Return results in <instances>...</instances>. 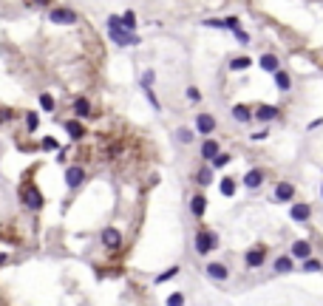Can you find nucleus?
Instances as JSON below:
<instances>
[{"label": "nucleus", "mask_w": 323, "mask_h": 306, "mask_svg": "<svg viewBox=\"0 0 323 306\" xmlns=\"http://www.w3.org/2000/svg\"><path fill=\"white\" fill-rule=\"evenodd\" d=\"M196 182H199V184H210V182H213V170H210V167H201L199 176H196Z\"/></svg>", "instance_id": "obj_25"}, {"label": "nucleus", "mask_w": 323, "mask_h": 306, "mask_svg": "<svg viewBox=\"0 0 323 306\" xmlns=\"http://www.w3.org/2000/svg\"><path fill=\"white\" fill-rule=\"evenodd\" d=\"M43 150H57V139L46 136V139H43Z\"/></svg>", "instance_id": "obj_33"}, {"label": "nucleus", "mask_w": 323, "mask_h": 306, "mask_svg": "<svg viewBox=\"0 0 323 306\" xmlns=\"http://www.w3.org/2000/svg\"><path fill=\"white\" fill-rule=\"evenodd\" d=\"M261 182H264V173H261V170H250V173L244 176V184H247V187H258Z\"/></svg>", "instance_id": "obj_21"}, {"label": "nucleus", "mask_w": 323, "mask_h": 306, "mask_svg": "<svg viewBox=\"0 0 323 306\" xmlns=\"http://www.w3.org/2000/svg\"><path fill=\"white\" fill-rule=\"evenodd\" d=\"M40 105H43V111H54V97L51 94H40Z\"/></svg>", "instance_id": "obj_30"}, {"label": "nucleus", "mask_w": 323, "mask_h": 306, "mask_svg": "<svg viewBox=\"0 0 323 306\" xmlns=\"http://www.w3.org/2000/svg\"><path fill=\"white\" fill-rule=\"evenodd\" d=\"M216 153H219V142L216 139H207L204 145H201V156H204V159H213Z\"/></svg>", "instance_id": "obj_20"}, {"label": "nucleus", "mask_w": 323, "mask_h": 306, "mask_svg": "<svg viewBox=\"0 0 323 306\" xmlns=\"http://www.w3.org/2000/svg\"><path fill=\"white\" fill-rule=\"evenodd\" d=\"M179 275V267H170L167 272H162V275L156 278V283H165V281H170V278H176Z\"/></svg>", "instance_id": "obj_29"}, {"label": "nucleus", "mask_w": 323, "mask_h": 306, "mask_svg": "<svg viewBox=\"0 0 323 306\" xmlns=\"http://www.w3.org/2000/svg\"><path fill=\"white\" fill-rule=\"evenodd\" d=\"M196 130H199V134H213L216 119L210 117V114H199V117H196Z\"/></svg>", "instance_id": "obj_8"}, {"label": "nucleus", "mask_w": 323, "mask_h": 306, "mask_svg": "<svg viewBox=\"0 0 323 306\" xmlns=\"http://www.w3.org/2000/svg\"><path fill=\"white\" fill-rule=\"evenodd\" d=\"M12 119V111L9 108H0V122H9Z\"/></svg>", "instance_id": "obj_37"}, {"label": "nucleus", "mask_w": 323, "mask_h": 306, "mask_svg": "<svg viewBox=\"0 0 323 306\" xmlns=\"http://www.w3.org/2000/svg\"><path fill=\"white\" fill-rule=\"evenodd\" d=\"M250 65H252V60H250V57H235V60L230 62V68H232V71H247Z\"/></svg>", "instance_id": "obj_23"}, {"label": "nucleus", "mask_w": 323, "mask_h": 306, "mask_svg": "<svg viewBox=\"0 0 323 306\" xmlns=\"http://www.w3.org/2000/svg\"><path fill=\"white\" fill-rule=\"evenodd\" d=\"M224 29H238V17H227L224 20Z\"/></svg>", "instance_id": "obj_38"}, {"label": "nucleus", "mask_w": 323, "mask_h": 306, "mask_svg": "<svg viewBox=\"0 0 323 306\" xmlns=\"http://www.w3.org/2000/svg\"><path fill=\"white\" fill-rule=\"evenodd\" d=\"M232 119H238V122H250L252 114H250L247 105H235V108H232Z\"/></svg>", "instance_id": "obj_18"}, {"label": "nucleus", "mask_w": 323, "mask_h": 306, "mask_svg": "<svg viewBox=\"0 0 323 306\" xmlns=\"http://www.w3.org/2000/svg\"><path fill=\"white\" fill-rule=\"evenodd\" d=\"M179 303H184V295H170V298H167V306H179Z\"/></svg>", "instance_id": "obj_34"}, {"label": "nucleus", "mask_w": 323, "mask_h": 306, "mask_svg": "<svg viewBox=\"0 0 323 306\" xmlns=\"http://www.w3.org/2000/svg\"><path fill=\"white\" fill-rule=\"evenodd\" d=\"M292 196H295V187L289 182H281L278 187H275V199H278V202H289Z\"/></svg>", "instance_id": "obj_10"}, {"label": "nucleus", "mask_w": 323, "mask_h": 306, "mask_svg": "<svg viewBox=\"0 0 323 306\" xmlns=\"http://www.w3.org/2000/svg\"><path fill=\"white\" fill-rule=\"evenodd\" d=\"M119 26H122V29H128V31H134L136 29V14L134 12H125L122 17H119Z\"/></svg>", "instance_id": "obj_22"}, {"label": "nucleus", "mask_w": 323, "mask_h": 306, "mask_svg": "<svg viewBox=\"0 0 323 306\" xmlns=\"http://www.w3.org/2000/svg\"><path fill=\"white\" fill-rule=\"evenodd\" d=\"M49 20L57 26H71V23H77V12H71V9H66V6H57V9H51Z\"/></svg>", "instance_id": "obj_4"}, {"label": "nucleus", "mask_w": 323, "mask_h": 306, "mask_svg": "<svg viewBox=\"0 0 323 306\" xmlns=\"http://www.w3.org/2000/svg\"><path fill=\"white\" fill-rule=\"evenodd\" d=\"M213 162H216V167H224V165H230V156L227 153H216Z\"/></svg>", "instance_id": "obj_31"}, {"label": "nucleus", "mask_w": 323, "mask_h": 306, "mask_svg": "<svg viewBox=\"0 0 323 306\" xmlns=\"http://www.w3.org/2000/svg\"><path fill=\"white\" fill-rule=\"evenodd\" d=\"M187 99H193V102H199V99H201V94L196 91V88H187Z\"/></svg>", "instance_id": "obj_39"}, {"label": "nucleus", "mask_w": 323, "mask_h": 306, "mask_svg": "<svg viewBox=\"0 0 323 306\" xmlns=\"http://www.w3.org/2000/svg\"><path fill=\"white\" fill-rule=\"evenodd\" d=\"M275 270H278V272H289V270H292V258H284V255H281L278 261H275Z\"/></svg>", "instance_id": "obj_26"}, {"label": "nucleus", "mask_w": 323, "mask_h": 306, "mask_svg": "<svg viewBox=\"0 0 323 306\" xmlns=\"http://www.w3.org/2000/svg\"><path fill=\"white\" fill-rule=\"evenodd\" d=\"M20 202H23L29 210L43 207V196H40V190H37L34 184H23V187H20Z\"/></svg>", "instance_id": "obj_2"}, {"label": "nucleus", "mask_w": 323, "mask_h": 306, "mask_svg": "<svg viewBox=\"0 0 323 306\" xmlns=\"http://www.w3.org/2000/svg\"><path fill=\"white\" fill-rule=\"evenodd\" d=\"M82 182H85V170H82L79 165H71V167L66 170V184L74 190V187H79Z\"/></svg>", "instance_id": "obj_5"}, {"label": "nucleus", "mask_w": 323, "mask_h": 306, "mask_svg": "<svg viewBox=\"0 0 323 306\" xmlns=\"http://www.w3.org/2000/svg\"><path fill=\"white\" fill-rule=\"evenodd\" d=\"M275 74V82H278V91H289L292 88V80H289L287 71H272Z\"/></svg>", "instance_id": "obj_16"}, {"label": "nucleus", "mask_w": 323, "mask_h": 306, "mask_svg": "<svg viewBox=\"0 0 323 306\" xmlns=\"http://www.w3.org/2000/svg\"><path fill=\"white\" fill-rule=\"evenodd\" d=\"M304 270L306 272H320L323 267H320V261H315V258H304Z\"/></svg>", "instance_id": "obj_27"}, {"label": "nucleus", "mask_w": 323, "mask_h": 306, "mask_svg": "<svg viewBox=\"0 0 323 306\" xmlns=\"http://www.w3.org/2000/svg\"><path fill=\"white\" fill-rule=\"evenodd\" d=\"M108 34L114 37V43H119V46H139V37H136L134 31L122 29L116 14H111V17H108Z\"/></svg>", "instance_id": "obj_1"}, {"label": "nucleus", "mask_w": 323, "mask_h": 306, "mask_svg": "<svg viewBox=\"0 0 323 306\" xmlns=\"http://www.w3.org/2000/svg\"><path fill=\"white\" fill-rule=\"evenodd\" d=\"M26 125H29V130H31V134L37 130V125H40V117H37L34 111H29V114H26Z\"/></svg>", "instance_id": "obj_28"}, {"label": "nucleus", "mask_w": 323, "mask_h": 306, "mask_svg": "<svg viewBox=\"0 0 323 306\" xmlns=\"http://www.w3.org/2000/svg\"><path fill=\"white\" fill-rule=\"evenodd\" d=\"M216 244H219V235L216 233H210V230H199V233H196V250H199L201 255H207Z\"/></svg>", "instance_id": "obj_3"}, {"label": "nucleus", "mask_w": 323, "mask_h": 306, "mask_svg": "<svg viewBox=\"0 0 323 306\" xmlns=\"http://www.w3.org/2000/svg\"><path fill=\"white\" fill-rule=\"evenodd\" d=\"M258 65H261L264 71H269V74H272V71H278V57H275V54H261Z\"/></svg>", "instance_id": "obj_15"}, {"label": "nucleus", "mask_w": 323, "mask_h": 306, "mask_svg": "<svg viewBox=\"0 0 323 306\" xmlns=\"http://www.w3.org/2000/svg\"><path fill=\"white\" fill-rule=\"evenodd\" d=\"M204 210H207V199L204 196H193L190 199V213L193 215H204Z\"/></svg>", "instance_id": "obj_13"}, {"label": "nucleus", "mask_w": 323, "mask_h": 306, "mask_svg": "<svg viewBox=\"0 0 323 306\" xmlns=\"http://www.w3.org/2000/svg\"><path fill=\"white\" fill-rule=\"evenodd\" d=\"M145 94H147V99H150V105H153V108H156V111H159V99H156V94H153V91H150V85H147V88H145Z\"/></svg>", "instance_id": "obj_36"}, {"label": "nucleus", "mask_w": 323, "mask_h": 306, "mask_svg": "<svg viewBox=\"0 0 323 306\" xmlns=\"http://www.w3.org/2000/svg\"><path fill=\"white\" fill-rule=\"evenodd\" d=\"M320 193H323V187H320Z\"/></svg>", "instance_id": "obj_43"}, {"label": "nucleus", "mask_w": 323, "mask_h": 306, "mask_svg": "<svg viewBox=\"0 0 323 306\" xmlns=\"http://www.w3.org/2000/svg\"><path fill=\"white\" fill-rule=\"evenodd\" d=\"M232 193H235V179H224V182H221V196L230 199Z\"/></svg>", "instance_id": "obj_24"}, {"label": "nucleus", "mask_w": 323, "mask_h": 306, "mask_svg": "<svg viewBox=\"0 0 323 306\" xmlns=\"http://www.w3.org/2000/svg\"><path fill=\"white\" fill-rule=\"evenodd\" d=\"M289 215H292V221H300V224H306V221L312 218V207H309V204H292Z\"/></svg>", "instance_id": "obj_7"}, {"label": "nucleus", "mask_w": 323, "mask_h": 306, "mask_svg": "<svg viewBox=\"0 0 323 306\" xmlns=\"http://www.w3.org/2000/svg\"><path fill=\"white\" fill-rule=\"evenodd\" d=\"M292 255L295 258H309L312 255V247L306 244V241H295V244H292Z\"/></svg>", "instance_id": "obj_17"}, {"label": "nucleus", "mask_w": 323, "mask_h": 306, "mask_svg": "<svg viewBox=\"0 0 323 306\" xmlns=\"http://www.w3.org/2000/svg\"><path fill=\"white\" fill-rule=\"evenodd\" d=\"M179 142H184V145H187V142H193V130H190V128H182V130H179Z\"/></svg>", "instance_id": "obj_32"}, {"label": "nucleus", "mask_w": 323, "mask_h": 306, "mask_svg": "<svg viewBox=\"0 0 323 306\" xmlns=\"http://www.w3.org/2000/svg\"><path fill=\"white\" fill-rule=\"evenodd\" d=\"M150 82H153V71H147L145 77H142V88H147V85H150Z\"/></svg>", "instance_id": "obj_40"}, {"label": "nucleus", "mask_w": 323, "mask_h": 306, "mask_svg": "<svg viewBox=\"0 0 323 306\" xmlns=\"http://www.w3.org/2000/svg\"><path fill=\"white\" fill-rule=\"evenodd\" d=\"M74 114H77V117H88V114H91V102H88L85 97H77L74 99Z\"/></svg>", "instance_id": "obj_14"}, {"label": "nucleus", "mask_w": 323, "mask_h": 306, "mask_svg": "<svg viewBox=\"0 0 323 306\" xmlns=\"http://www.w3.org/2000/svg\"><path fill=\"white\" fill-rule=\"evenodd\" d=\"M3 264H6V255H3V252H0V267H3Z\"/></svg>", "instance_id": "obj_42"}, {"label": "nucleus", "mask_w": 323, "mask_h": 306, "mask_svg": "<svg viewBox=\"0 0 323 306\" xmlns=\"http://www.w3.org/2000/svg\"><path fill=\"white\" fill-rule=\"evenodd\" d=\"M261 264H264V250H250L247 252V267L255 270V267H261Z\"/></svg>", "instance_id": "obj_19"}, {"label": "nucleus", "mask_w": 323, "mask_h": 306, "mask_svg": "<svg viewBox=\"0 0 323 306\" xmlns=\"http://www.w3.org/2000/svg\"><path fill=\"white\" fill-rule=\"evenodd\" d=\"M34 3H37V6H49L51 0H34Z\"/></svg>", "instance_id": "obj_41"}, {"label": "nucleus", "mask_w": 323, "mask_h": 306, "mask_svg": "<svg viewBox=\"0 0 323 306\" xmlns=\"http://www.w3.org/2000/svg\"><path fill=\"white\" fill-rule=\"evenodd\" d=\"M66 130H68V136H71V139H82V136H85V128H82L77 119H68V122H66Z\"/></svg>", "instance_id": "obj_12"}, {"label": "nucleus", "mask_w": 323, "mask_h": 306, "mask_svg": "<svg viewBox=\"0 0 323 306\" xmlns=\"http://www.w3.org/2000/svg\"><path fill=\"white\" fill-rule=\"evenodd\" d=\"M102 244L111 247V250L122 247V233H119L116 227H105V230H102Z\"/></svg>", "instance_id": "obj_6"}, {"label": "nucleus", "mask_w": 323, "mask_h": 306, "mask_svg": "<svg viewBox=\"0 0 323 306\" xmlns=\"http://www.w3.org/2000/svg\"><path fill=\"white\" fill-rule=\"evenodd\" d=\"M232 34L238 37V43H247V40H250V37H247V31H241V26H238V29H232Z\"/></svg>", "instance_id": "obj_35"}, {"label": "nucleus", "mask_w": 323, "mask_h": 306, "mask_svg": "<svg viewBox=\"0 0 323 306\" xmlns=\"http://www.w3.org/2000/svg\"><path fill=\"white\" fill-rule=\"evenodd\" d=\"M207 275L210 278H216V281H224L230 272H227V267L224 264H207Z\"/></svg>", "instance_id": "obj_11"}, {"label": "nucleus", "mask_w": 323, "mask_h": 306, "mask_svg": "<svg viewBox=\"0 0 323 306\" xmlns=\"http://www.w3.org/2000/svg\"><path fill=\"white\" fill-rule=\"evenodd\" d=\"M252 117H255L258 122H269V119L278 117V108H275V105H261V108H258L255 114H252Z\"/></svg>", "instance_id": "obj_9"}]
</instances>
